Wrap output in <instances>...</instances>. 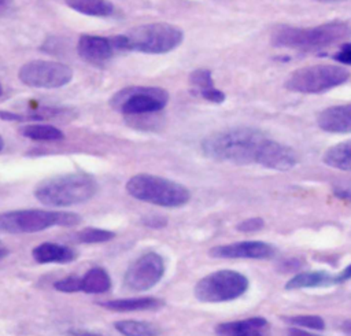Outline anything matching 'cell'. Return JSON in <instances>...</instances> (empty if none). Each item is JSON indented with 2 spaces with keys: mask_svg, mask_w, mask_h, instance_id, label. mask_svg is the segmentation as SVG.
<instances>
[{
  "mask_svg": "<svg viewBox=\"0 0 351 336\" xmlns=\"http://www.w3.org/2000/svg\"><path fill=\"white\" fill-rule=\"evenodd\" d=\"M207 158L234 165H261L273 170H289L298 163L296 154L262 130L236 126L215 132L202 141Z\"/></svg>",
  "mask_w": 351,
  "mask_h": 336,
  "instance_id": "cell-1",
  "label": "cell"
},
{
  "mask_svg": "<svg viewBox=\"0 0 351 336\" xmlns=\"http://www.w3.org/2000/svg\"><path fill=\"white\" fill-rule=\"evenodd\" d=\"M97 192L93 176L82 171L48 177L34 188L36 199L52 207H69L90 200Z\"/></svg>",
  "mask_w": 351,
  "mask_h": 336,
  "instance_id": "cell-2",
  "label": "cell"
},
{
  "mask_svg": "<svg viewBox=\"0 0 351 336\" xmlns=\"http://www.w3.org/2000/svg\"><path fill=\"white\" fill-rule=\"evenodd\" d=\"M351 34L346 22L333 21L311 27L278 26L271 34V44L278 48L315 51L339 43Z\"/></svg>",
  "mask_w": 351,
  "mask_h": 336,
  "instance_id": "cell-3",
  "label": "cell"
},
{
  "mask_svg": "<svg viewBox=\"0 0 351 336\" xmlns=\"http://www.w3.org/2000/svg\"><path fill=\"white\" fill-rule=\"evenodd\" d=\"M112 40L117 51L167 53L182 43L184 33L171 23L155 22L136 26L122 34H115Z\"/></svg>",
  "mask_w": 351,
  "mask_h": 336,
  "instance_id": "cell-4",
  "label": "cell"
},
{
  "mask_svg": "<svg viewBox=\"0 0 351 336\" xmlns=\"http://www.w3.org/2000/svg\"><path fill=\"white\" fill-rule=\"evenodd\" d=\"M125 189L132 197L160 207H181L191 199V192L185 185L148 173L130 177Z\"/></svg>",
  "mask_w": 351,
  "mask_h": 336,
  "instance_id": "cell-5",
  "label": "cell"
},
{
  "mask_svg": "<svg viewBox=\"0 0 351 336\" xmlns=\"http://www.w3.org/2000/svg\"><path fill=\"white\" fill-rule=\"evenodd\" d=\"M81 217L69 211L53 210H12L0 215V229L7 233H36L52 226H74Z\"/></svg>",
  "mask_w": 351,
  "mask_h": 336,
  "instance_id": "cell-6",
  "label": "cell"
},
{
  "mask_svg": "<svg viewBox=\"0 0 351 336\" xmlns=\"http://www.w3.org/2000/svg\"><path fill=\"white\" fill-rule=\"evenodd\" d=\"M250 281L240 272L222 269L200 278L193 289L197 300L204 303H221L240 298L248 289Z\"/></svg>",
  "mask_w": 351,
  "mask_h": 336,
  "instance_id": "cell-7",
  "label": "cell"
},
{
  "mask_svg": "<svg viewBox=\"0 0 351 336\" xmlns=\"http://www.w3.org/2000/svg\"><path fill=\"white\" fill-rule=\"evenodd\" d=\"M348 77L350 73L340 66L314 64L291 73L285 81V88L298 93H322L344 84Z\"/></svg>",
  "mask_w": 351,
  "mask_h": 336,
  "instance_id": "cell-8",
  "label": "cell"
},
{
  "mask_svg": "<svg viewBox=\"0 0 351 336\" xmlns=\"http://www.w3.org/2000/svg\"><path fill=\"white\" fill-rule=\"evenodd\" d=\"M169 101V93L158 86H128L118 91L110 104L125 115H141L160 111Z\"/></svg>",
  "mask_w": 351,
  "mask_h": 336,
  "instance_id": "cell-9",
  "label": "cell"
},
{
  "mask_svg": "<svg viewBox=\"0 0 351 336\" xmlns=\"http://www.w3.org/2000/svg\"><path fill=\"white\" fill-rule=\"evenodd\" d=\"M18 77L27 86L53 89L71 82L73 70L62 62L30 60L19 69Z\"/></svg>",
  "mask_w": 351,
  "mask_h": 336,
  "instance_id": "cell-10",
  "label": "cell"
},
{
  "mask_svg": "<svg viewBox=\"0 0 351 336\" xmlns=\"http://www.w3.org/2000/svg\"><path fill=\"white\" fill-rule=\"evenodd\" d=\"M165 261L156 252H145L134 259L125 272V285L137 292L155 287L165 274Z\"/></svg>",
  "mask_w": 351,
  "mask_h": 336,
  "instance_id": "cell-11",
  "label": "cell"
},
{
  "mask_svg": "<svg viewBox=\"0 0 351 336\" xmlns=\"http://www.w3.org/2000/svg\"><path fill=\"white\" fill-rule=\"evenodd\" d=\"M208 255L213 258L223 259H270L276 255V248L259 240L236 241L230 244H222L210 248Z\"/></svg>",
  "mask_w": 351,
  "mask_h": 336,
  "instance_id": "cell-12",
  "label": "cell"
},
{
  "mask_svg": "<svg viewBox=\"0 0 351 336\" xmlns=\"http://www.w3.org/2000/svg\"><path fill=\"white\" fill-rule=\"evenodd\" d=\"M351 278V263L339 273H329L326 270H307L299 272L285 284V289H304V288H326L343 284Z\"/></svg>",
  "mask_w": 351,
  "mask_h": 336,
  "instance_id": "cell-13",
  "label": "cell"
},
{
  "mask_svg": "<svg viewBox=\"0 0 351 336\" xmlns=\"http://www.w3.org/2000/svg\"><path fill=\"white\" fill-rule=\"evenodd\" d=\"M78 55L95 64H101L112 58L117 52L112 37H104L97 34H81L77 43Z\"/></svg>",
  "mask_w": 351,
  "mask_h": 336,
  "instance_id": "cell-14",
  "label": "cell"
},
{
  "mask_svg": "<svg viewBox=\"0 0 351 336\" xmlns=\"http://www.w3.org/2000/svg\"><path fill=\"white\" fill-rule=\"evenodd\" d=\"M215 333L218 336H270V328L265 317L255 315L245 320L218 324Z\"/></svg>",
  "mask_w": 351,
  "mask_h": 336,
  "instance_id": "cell-15",
  "label": "cell"
},
{
  "mask_svg": "<svg viewBox=\"0 0 351 336\" xmlns=\"http://www.w3.org/2000/svg\"><path fill=\"white\" fill-rule=\"evenodd\" d=\"M317 125L329 133H351V103L322 110L317 117Z\"/></svg>",
  "mask_w": 351,
  "mask_h": 336,
  "instance_id": "cell-16",
  "label": "cell"
},
{
  "mask_svg": "<svg viewBox=\"0 0 351 336\" xmlns=\"http://www.w3.org/2000/svg\"><path fill=\"white\" fill-rule=\"evenodd\" d=\"M32 256L38 263H70L77 258V254L63 244L41 243L33 248Z\"/></svg>",
  "mask_w": 351,
  "mask_h": 336,
  "instance_id": "cell-17",
  "label": "cell"
},
{
  "mask_svg": "<svg viewBox=\"0 0 351 336\" xmlns=\"http://www.w3.org/2000/svg\"><path fill=\"white\" fill-rule=\"evenodd\" d=\"M99 304L111 311H144V310H156L162 307L163 300L152 296H140V298L106 300Z\"/></svg>",
  "mask_w": 351,
  "mask_h": 336,
  "instance_id": "cell-18",
  "label": "cell"
},
{
  "mask_svg": "<svg viewBox=\"0 0 351 336\" xmlns=\"http://www.w3.org/2000/svg\"><path fill=\"white\" fill-rule=\"evenodd\" d=\"M322 160L329 167L351 171V140L341 141L328 148L322 156Z\"/></svg>",
  "mask_w": 351,
  "mask_h": 336,
  "instance_id": "cell-19",
  "label": "cell"
},
{
  "mask_svg": "<svg viewBox=\"0 0 351 336\" xmlns=\"http://www.w3.org/2000/svg\"><path fill=\"white\" fill-rule=\"evenodd\" d=\"M64 3L88 16H110L114 12V5L108 0H64Z\"/></svg>",
  "mask_w": 351,
  "mask_h": 336,
  "instance_id": "cell-20",
  "label": "cell"
},
{
  "mask_svg": "<svg viewBox=\"0 0 351 336\" xmlns=\"http://www.w3.org/2000/svg\"><path fill=\"white\" fill-rule=\"evenodd\" d=\"M111 288V278L101 267L89 269L82 276L81 291L85 293H104Z\"/></svg>",
  "mask_w": 351,
  "mask_h": 336,
  "instance_id": "cell-21",
  "label": "cell"
},
{
  "mask_svg": "<svg viewBox=\"0 0 351 336\" xmlns=\"http://www.w3.org/2000/svg\"><path fill=\"white\" fill-rule=\"evenodd\" d=\"M19 132L23 137L36 141H58L64 137L60 129L49 123H27Z\"/></svg>",
  "mask_w": 351,
  "mask_h": 336,
  "instance_id": "cell-22",
  "label": "cell"
},
{
  "mask_svg": "<svg viewBox=\"0 0 351 336\" xmlns=\"http://www.w3.org/2000/svg\"><path fill=\"white\" fill-rule=\"evenodd\" d=\"M114 328L123 336H159L158 326L147 321L121 320L114 322Z\"/></svg>",
  "mask_w": 351,
  "mask_h": 336,
  "instance_id": "cell-23",
  "label": "cell"
},
{
  "mask_svg": "<svg viewBox=\"0 0 351 336\" xmlns=\"http://www.w3.org/2000/svg\"><path fill=\"white\" fill-rule=\"evenodd\" d=\"M60 110L58 108H37V110H27V111H0V118L4 121H16V122H38L47 118L55 117L59 114Z\"/></svg>",
  "mask_w": 351,
  "mask_h": 336,
  "instance_id": "cell-24",
  "label": "cell"
},
{
  "mask_svg": "<svg viewBox=\"0 0 351 336\" xmlns=\"http://www.w3.org/2000/svg\"><path fill=\"white\" fill-rule=\"evenodd\" d=\"M115 237V233L107 229L100 228H84L73 235V240L75 243H84V244H95V243H104L110 241Z\"/></svg>",
  "mask_w": 351,
  "mask_h": 336,
  "instance_id": "cell-25",
  "label": "cell"
},
{
  "mask_svg": "<svg viewBox=\"0 0 351 336\" xmlns=\"http://www.w3.org/2000/svg\"><path fill=\"white\" fill-rule=\"evenodd\" d=\"M281 320L292 328L300 329H313V331H322L325 328V321L322 317L315 314H298V315H285Z\"/></svg>",
  "mask_w": 351,
  "mask_h": 336,
  "instance_id": "cell-26",
  "label": "cell"
},
{
  "mask_svg": "<svg viewBox=\"0 0 351 336\" xmlns=\"http://www.w3.org/2000/svg\"><path fill=\"white\" fill-rule=\"evenodd\" d=\"M189 82L200 96H203L206 92L215 88L211 71L208 69L193 70L189 75Z\"/></svg>",
  "mask_w": 351,
  "mask_h": 336,
  "instance_id": "cell-27",
  "label": "cell"
},
{
  "mask_svg": "<svg viewBox=\"0 0 351 336\" xmlns=\"http://www.w3.org/2000/svg\"><path fill=\"white\" fill-rule=\"evenodd\" d=\"M82 287V277L80 276H66L58 281L53 283V288L60 292L66 293H73V292H80Z\"/></svg>",
  "mask_w": 351,
  "mask_h": 336,
  "instance_id": "cell-28",
  "label": "cell"
},
{
  "mask_svg": "<svg viewBox=\"0 0 351 336\" xmlns=\"http://www.w3.org/2000/svg\"><path fill=\"white\" fill-rule=\"evenodd\" d=\"M265 226V221L261 217H252L241 221L236 229L244 233H251V232H258Z\"/></svg>",
  "mask_w": 351,
  "mask_h": 336,
  "instance_id": "cell-29",
  "label": "cell"
},
{
  "mask_svg": "<svg viewBox=\"0 0 351 336\" xmlns=\"http://www.w3.org/2000/svg\"><path fill=\"white\" fill-rule=\"evenodd\" d=\"M302 267H303V262L300 259H296V258L282 259L277 265V269L281 273H295L296 274V272H299Z\"/></svg>",
  "mask_w": 351,
  "mask_h": 336,
  "instance_id": "cell-30",
  "label": "cell"
},
{
  "mask_svg": "<svg viewBox=\"0 0 351 336\" xmlns=\"http://www.w3.org/2000/svg\"><path fill=\"white\" fill-rule=\"evenodd\" d=\"M333 59L343 64L351 66V44H343L340 49L333 55Z\"/></svg>",
  "mask_w": 351,
  "mask_h": 336,
  "instance_id": "cell-31",
  "label": "cell"
},
{
  "mask_svg": "<svg viewBox=\"0 0 351 336\" xmlns=\"http://www.w3.org/2000/svg\"><path fill=\"white\" fill-rule=\"evenodd\" d=\"M143 224L147 226L159 229V228H163L167 224V221H166V218H163L160 215H149V217L143 218Z\"/></svg>",
  "mask_w": 351,
  "mask_h": 336,
  "instance_id": "cell-32",
  "label": "cell"
},
{
  "mask_svg": "<svg viewBox=\"0 0 351 336\" xmlns=\"http://www.w3.org/2000/svg\"><path fill=\"white\" fill-rule=\"evenodd\" d=\"M333 195L339 199L351 202V188H333Z\"/></svg>",
  "mask_w": 351,
  "mask_h": 336,
  "instance_id": "cell-33",
  "label": "cell"
},
{
  "mask_svg": "<svg viewBox=\"0 0 351 336\" xmlns=\"http://www.w3.org/2000/svg\"><path fill=\"white\" fill-rule=\"evenodd\" d=\"M287 336H321V335H315L310 331L306 329H300V328H288L287 331Z\"/></svg>",
  "mask_w": 351,
  "mask_h": 336,
  "instance_id": "cell-34",
  "label": "cell"
},
{
  "mask_svg": "<svg viewBox=\"0 0 351 336\" xmlns=\"http://www.w3.org/2000/svg\"><path fill=\"white\" fill-rule=\"evenodd\" d=\"M70 336H103L100 333H95V332H89V331H80V329H74V331H69Z\"/></svg>",
  "mask_w": 351,
  "mask_h": 336,
  "instance_id": "cell-35",
  "label": "cell"
},
{
  "mask_svg": "<svg viewBox=\"0 0 351 336\" xmlns=\"http://www.w3.org/2000/svg\"><path fill=\"white\" fill-rule=\"evenodd\" d=\"M341 331L344 332V335L351 336V320H346V321L341 324Z\"/></svg>",
  "mask_w": 351,
  "mask_h": 336,
  "instance_id": "cell-36",
  "label": "cell"
},
{
  "mask_svg": "<svg viewBox=\"0 0 351 336\" xmlns=\"http://www.w3.org/2000/svg\"><path fill=\"white\" fill-rule=\"evenodd\" d=\"M12 0H0V14L5 12L11 7Z\"/></svg>",
  "mask_w": 351,
  "mask_h": 336,
  "instance_id": "cell-37",
  "label": "cell"
},
{
  "mask_svg": "<svg viewBox=\"0 0 351 336\" xmlns=\"http://www.w3.org/2000/svg\"><path fill=\"white\" fill-rule=\"evenodd\" d=\"M7 254H8L7 247H5V245H3V244L0 243V259H1V258H4Z\"/></svg>",
  "mask_w": 351,
  "mask_h": 336,
  "instance_id": "cell-38",
  "label": "cell"
},
{
  "mask_svg": "<svg viewBox=\"0 0 351 336\" xmlns=\"http://www.w3.org/2000/svg\"><path fill=\"white\" fill-rule=\"evenodd\" d=\"M3 147H4V140H3V137H1V134H0V152H1Z\"/></svg>",
  "mask_w": 351,
  "mask_h": 336,
  "instance_id": "cell-39",
  "label": "cell"
},
{
  "mask_svg": "<svg viewBox=\"0 0 351 336\" xmlns=\"http://www.w3.org/2000/svg\"><path fill=\"white\" fill-rule=\"evenodd\" d=\"M315 1H322V3H330V1H341V0H315Z\"/></svg>",
  "mask_w": 351,
  "mask_h": 336,
  "instance_id": "cell-40",
  "label": "cell"
},
{
  "mask_svg": "<svg viewBox=\"0 0 351 336\" xmlns=\"http://www.w3.org/2000/svg\"><path fill=\"white\" fill-rule=\"evenodd\" d=\"M1 93H3V88H1V84H0V96H1Z\"/></svg>",
  "mask_w": 351,
  "mask_h": 336,
  "instance_id": "cell-41",
  "label": "cell"
}]
</instances>
